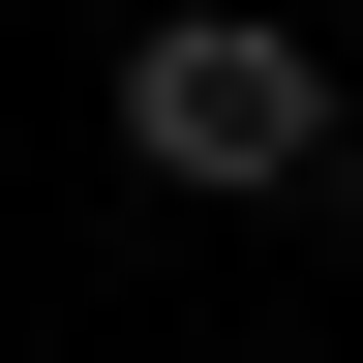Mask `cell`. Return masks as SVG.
Instances as JSON below:
<instances>
[{"instance_id":"6da1fadb","label":"cell","mask_w":363,"mask_h":363,"mask_svg":"<svg viewBox=\"0 0 363 363\" xmlns=\"http://www.w3.org/2000/svg\"><path fill=\"white\" fill-rule=\"evenodd\" d=\"M121 152L152 182H363V121H333V61L272 0H152L121 30Z\"/></svg>"}]
</instances>
